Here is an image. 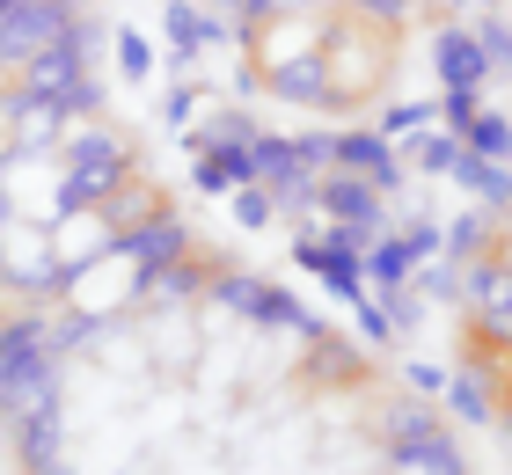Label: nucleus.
Instances as JSON below:
<instances>
[{
  "mask_svg": "<svg viewBox=\"0 0 512 475\" xmlns=\"http://www.w3.org/2000/svg\"><path fill=\"white\" fill-rule=\"evenodd\" d=\"M322 8H271L264 22H249V66L242 81L278 95V103H315L322 110Z\"/></svg>",
  "mask_w": 512,
  "mask_h": 475,
  "instance_id": "f257e3e1",
  "label": "nucleus"
},
{
  "mask_svg": "<svg viewBox=\"0 0 512 475\" xmlns=\"http://www.w3.org/2000/svg\"><path fill=\"white\" fill-rule=\"evenodd\" d=\"M395 81V22L337 8L322 22V110H366Z\"/></svg>",
  "mask_w": 512,
  "mask_h": 475,
  "instance_id": "f03ea898",
  "label": "nucleus"
},
{
  "mask_svg": "<svg viewBox=\"0 0 512 475\" xmlns=\"http://www.w3.org/2000/svg\"><path fill=\"white\" fill-rule=\"evenodd\" d=\"M59 161H66V176H59V205H103L125 176H139L132 147H125V139L110 132V125H74V132L59 139Z\"/></svg>",
  "mask_w": 512,
  "mask_h": 475,
  "instance_id": "7ed1b4c3",
  "label": "nucleus"
},
{
  "mask_svg": "<svg viewBox=\"0 0 512 475\" xmlns=\"http://www.w3.org/2000/svg\"><path fill=\"white\" fill-rule=\"evenodd\" d=\"M59 293H66V307H81L88 322H110L118 307H132L139 293H147V264H139V256H132V249L118 242L110 256H96V264H81L74 278L59 285Z\"/></svg>",
  "mask_w": 512,
  "mask_h": 475,
  "instance_id": "20e7f679",
  "label": "nucleus"
},
{
  "mask_svg": "<svg viewBox=\"0 0 512 475\" xmlns=\"http://www.w3.org/2000/svg\"><path fill=\"white\" fill-rule=\"evenodd\" d=\"M213 293H220V307H235L242 322H256V329H293V337H315V315L300 307L286 285H271V278H242V271H220L213 278Z\"/></svg>",
  "mask_w": 512,
  "mask_h": 475,
  "instance_id": "39448f33",
  "label": "nucleus"
},
{
  "mask_svg": "<svg viewBox=\"0 0 512 475\" xmlns=\"http://www.w3.org/2000/svg\"><path fill=\"white\" fill-rule=\"evenodd\" d=\"M44 234H52V264H59V278H74L81 264H96V256L118 249V227L103 220V205H66Z\"/></svg>",
  "mask_w": 512,
  "mask_h": 475,
  "instance_id": "423d86ee",
  "label": "nucleus"
},
{
  "mask_svg": "<svg viewBox=\"0 0 512 475\" xmlns=\"http://www.w3.org/2000/svg\"><path fill=\"white\" fill-rule=\"evenodd\" d=\"M315 212L322 220H337V227H366V234H388V212H381V190L352 176V169H330V176H315Z\"/></svg>",
  "mask_w": 512,
  "mask_h": 475,
  "instance_id": "0eeeda50",
  "label": "nucleus"
},
{
  "mask_svg": "<svg viewBox=\"0 0 512 475\" xmlns=\"http://www.w3.org/2000/svg\"><path fill=\"white\" fill-rule=\"evenodd\" d=\"M461 285H469V300H476V322L512 344V264H498V256L483 249L476 264L461 271Z\"/></svg>",
  "mask_w": 512,
  "mask_h": 475,
  "instance_id": "6e6552de",
  "label": "nucleus"
},
{
  "mask_svg": "<svg viewBox=\"0 0 512 475\" xmlns=\"http://www.w3.org/2000/svg\"><path fill=\"white\" fill-rule=\"evenodd\" d=\"M59 446H66V410H59V402L15 417V454H22V468H30V475H66V468H59Z\"/></svg>",
  "mask_w": 512,
  "mask_h": 475,
  "instance_id": "1a4fd4ad",
  "label": "nucleus"
},
{
  "mask_svg": "<svg viewBox=\"0 0 512 475\" xmlns=\"http://www.w3.org/2000/svg\"><path fill=\"white\" fill-rule=\"evenodd\" d=\"M337 169L366 176L374 190H395V183H403V161H395V147H388L381 132H366V125H344V132H337Z\"/></svg>",
  "mask_w": 512,
  "mask_h": 475,
  "instance_id": "9d476101",
  "label": "nucleus"
},
{
  "mask_svg": "<svg viewBox=\"0 0 512 475\" xmlns=\"http://www.w3.org/2000/svg\"><path fill=\"white\" fill-rule=\"evenodd\" d=\"M439 439H447V432H439V410H425V402H395V410H388V454L403 468H417Z\"/></svg>",
  "mask_w": 512,
  "mask_h": 475,
  "instance_id": "9b49d317",
  "label": "nucleus"
},
{
  "mask_svg": "<svg viewBox=\"0 0 512 475\" xmlns=\"http://www.w3.org/2000/svg\"><path fill=\"white\" fill-rule=\"evenodd\" d=\"M432 74H439V88H476L483 74H491L476 30H439V37H432Z\"/></svg>",
  "mask_w": 512,
  "mask_h": 475,
  "instance_id": "f8f14e48",
  "label": "nucleus"
},
{
  "mask_svg": "<svg viewBox=\"0 0 512 475\" xmlns=\"http://www.w3.org/2000/svg\"><path fill=\"white\" fill-rule=\"evenodd\" d=\"M118 242L139 256L147 271H161V264H176V256H191V227L176 220V212H154L147 227H132V234H118Z\"/></svg>",
  "mask_w": 512,
  "mask_h": 475,
  "instance_id": "ddd939ff",
  "label": "nucleus"
},
{
  "mask_svg": "<svg viewBox=\"0 0 512 475\" xmlns=\"http://www.w3.org/2000/svg\"><path fill=\"white\" fill-rule=\"evenodd\" d=\"M191 183L205 190V198H220V190H242V183H256V169H249V147H242V139H227V147H198V154H191Z\"/></svg>",
  "mask_w": 512,
  "mask_h": 475,
  "instance_id": "4468645a",
  "label": "nucleus"
},
{
  "mask_svg": "<svg viewBox=\"0 0 512 475\" xmlns=\"http://www.w3.org/2000/svg\"><path fill=\"white\" fill-rule=\"evenodd\" d=\"M161 30H169L176 59H198L205 44H220V37H227V22H220V15H205L198 0H169V8H161Z\"/></svg>",
  "mask_w": 512,
  "mask_h": 475,
  "instance_id": "2eb2a0df",
  "label": "nucleus"
},
{
  "mask_svg": "<svg viewBox=\"0 0 512 475\" xmlns=\"http://www.w3.org/2000/svg\"><path fill=\"white\" fill-rule=\"evenodd\" d=\"M154 212H169V198H161V190L147 183V169H139V176H125V183H118V190H110V198H103V220L118 227V234L147 227Z\"/></svg>",
  "mask_w": 512,
  "mask_h": 475,
  "instance_id": "dca6fc26",
  "label": "nucleus"
},
{
  "mask_svg": "<svg viewBox=\"0 0 512 475\" xmlns=\"http://www.w3.org/2000/svg\"><path fill=\"white\" fill-rule=\"evenodd\" d=\"M454 183L461 190H476L491 212H505L512 205V161H483V154H469L461 147V161H454Z\"/></svg>",
  "mask_w": 512,
  "mask_h": 475,
  "instance_id": "f3484780",
  "label": "nucleus"
},
{
  "mask_svg": "<svg viewBox=\"0 0 512 475\" xmlns=\"http://www.w3.org/2000/svg\"><path fill=\"white\" fill-rule=\"evenodd\" d=\"M359 264H366V278H374V285H403V278L417 271V256H410V242H403V234H374Z\"/></svg>",
  "mask_w": 512,
  "mask_h": 475,
  "instance_id": "a211bd4d",
  "label": "nucleus"
},
{
  "mask_svg": "<svg viewBox=\"0 0 512 475\" xmlns=\"http://www.w3.org/2000/svg\"><path fill=\"white\" fill-rule=\"evenodd\" d=\"M461 147L483 154V161H512V117L505 110H476L469 125H461Z\"/></svg>",
  "mask_w": 512,
  "mask_h": 475,
  "instance_id": "6ab92c4d",
  "label": "nucleus"
},
{
  "mask_svg": "<svg viewBox=\"0 0 512 475\" xmlns=\"http://www.w3.org/2000/svg\"><path fill=\"white\" fill-rule=\"evenodd\" d=\"M483 249H491V220H483V212H461V220L439 227V256H447V264H476Z\"/></svg>",
  "mask_w": 512,
  "mask_h": 475,
  "instance_id": "aec40b11",
  "label": "nucleus"
},
{
  "mask_svg": "<svg viewBox=\"0 0 512 475\" xmlns=\"http://www.w3.org/2000/svg\"><path fill=\"white\" fill-rule=\"evenodd\" d=\"M447 402H454V417H469V424H491V388H483V380L469 373V366H454V380H447Z\"/></svg>",
  "mask_w": 512,
  "mask_h": 475,
  "instance_id": "412c9836",
  "label": "nucleus"
},
{
  "mask_svg": "<svg viewBox=\"0 0 512 475\" xmlns=\"http://www.w3.org/2000/svg\"><path fill=\"white\" fill-rule=\"evenodd\" d=\"M308 373L352 380V373H359V359H352V344H344V337H330V329H315V337H308Z\"/></svg>",
  "mask_w": 512,
  "mask_h": 475,
  "instance_id": "4be33fe9",
  "label": "nucleus"
},
{
  "mask_svg": "<svg viewBox=\"0 0 512 475\" xmlns=\"http://www.w3.org/2000/svg\"><path fill=\"white\" fill-rule=\"evenodd\" d=\"M410 161H417L425 176H454V161H461V132H417Z\"/></svg>",
  "mask_w": 512,
  "mask_h": 475,
  "instance_id": "5701e85b",
  "label": "nucleus"
},
{
  "mask_svg": "<svg viewBox=\"0 0 512 475\" xmlns=\"http://www.w3.org/2000/svg\"><path fill=\"white\" fill-rule=\"evenodd\" d=\"M432 117H439V103H395V110H381V139H417V132H432Z\"/></svg>",
  "mask_w": 512,
  "mask_h": 475,
  "instance_id": "b1692460",
  "label": "nucleus"
},
{
  "mask_svg": "<svg viewBox=\"0 0 512 475\" xmlns=\"http://www.w3.org/2000/svg\"><path fill=\"white\" fill-rule=\"evenodd\" d=\"M227 198H235V220L256 234V227H271V212H278V198H271V190L264 183H242V190H227Z\"/></svg>",
  "mask_w": 512,
  "mask_h": 475,
  "instance_id": "393cba45",
  "label": "nucleus"
},
{
  "mask_svg": "<svg viewBox=\"0 0 512 475\" xmlns=\"http://www.w3.org/2000/svg\"><path fill=\"white\" fill-rule=\"evenodd\" d=\"M118 74L125 81H147L154 74V44L139 37V30H118Z\"/></svg>",
  "mask_w": 512,
  "mask_h": 475,
  "instance_id": "a878e982",
  "label": "nucleus"
},
{
  "mask_svg": "<svg viewBox=\"0 0 512 475\" xmlns=\"http://www.w3.org/2000/svg\"><path fill=\"white\" fill-rule=\"evenodd\" d=\"M359 337H366V344H395V315L381 307V293L359 300Z\"/></svg>",
  "mask_w": 512,
  "mask_h": 475,
  "instance_id": "bb28decb",
  "label": "nucleus"
},
{
  "mask_svg": "<svg viewBox=\"0 0 512 475\" xmlns=\"http://www.w3.org/2000/svg\"><path fill=\"white\" fill-rule=\"evenodd\" d=\"M476 44H483V59H491V66H505V74H512V30H505L498 15H483V30H476Z\"/></svg>",
  "mask_w": 512,
  "mask_h": 475,
  "instance_id": "cd10ccee",
  "label": "nucleus"
},
{
  "mask_svg": "<svg viewBox=\"0 0 512 475\" xmlns=\"http://www.w3.org/2000/svg\"><path fill=\"white\" fill-rule=\"evenodd\" d=\"M417 468H425V475H469V461L454 454V439H439V446H432V454L417 461Z\"/></svg>",
  "mask_w": 512,
  "mask_h": 475,
  "instance_id": "c85d7f7f",
  "label": "nucleus"
},
{
  "mask_svg": "<svg viewBox=\"0 0 512 475\" xmlns=\"http://www.w3.org/2000/svg\"><path fill=\"white\" fill-rule=\"evenodd\" d=\"M191 110H198V88H191V81H176V88H169V103H161V117H169V125H191Z\"/></svg>",
  "mask_w": 512,
  "mask_h": 475,
  "instance_id": "c756f323",
  "label": "nucleus"
},
{
  "mask_svg": "<svg viewBox=\"0 0 512 475\" xmlns=\"http://www.w3.org/2000/svg\"><path fill=\"white\" fill-rule=\"evenodd\" d=\"M403 242H410L417 264H432V256H439V227H432V220H417V227H403Z\"/></svg>",
  "mask_w": 512,
  "mask_h": 475,
  "instance_id": "7c9ffc66",
  "label": "nucleus"
},
{
  "mask_svg": "<svg viewBox=\"0 0 512 475\" xmlns=\"http://www.w3.org/2000/svg\"><path fill=\"white\" fill-rule=\"evenodd\" d=\"M410 380H417V395H447V380H454V373H439V366H410Z\"/></svg>",
  "mask_w": 512,
  "mask_h": 475,
  "instance_id": "2f4dec72",
  "label": "nucleus"
},
{
  "mask_svg": "<svg viewBox=\"0 0 512 475\" xmlns=\"http://www.w3.org/2000/svg\"><path fill=\"white\" fill-rule=\"evenodd\" d=\"M352 8H366V15H381V22H403V15H410V0H352Z\"/></svg>",
  "mask_w": 512,
  "mask_h": 475,
  "instance_id": "473e14b6",
  "label": "nucleus"
},
{
  "mask_svg": "<svg viewBox=\"0 0 512 475\" xmlns=\"http://www.w3.org/2000/svg\"><path fill=\"white\" fill-rule=\"evenodd\" d=\"M15 8H30V0H0V22H8V15H15Z\"/></svg>",
  "mask_w": 512,
  "mask_h": 475,
  "instance_id": "72a5a7b5",
  "label": "nucleus"
},
{
  "mask_svg": "<svg viewBox=\"0 0 512 475\" xmlns=\"http://www.w3.org/2000/svg\"><path fill=\"white\" fill-rule=\"evenodd\" d=\"M476 8H498V0H476Z\"/></svg>",
  "mask_w": 512,
  "mask_h": 475,
  "instance_id": "f704fd0d",
  "label": "nucleus"
},
{
  "mask_svg": "<svg viewBox=\"0 0 512 475\" xmlns=\"http://www.w3.org/2000/svg\"><path fill=\"white\" fill-rule=\"evenodd\" d=\"M505 417H512V402H505Z\"/></svg>",
  "mask_w": 512,
  "mask_h": 475,
  "instance_id": "c9c22d12",
  "label": "nucleus"
},
{
  "mask_svg": "<svg viewBox=\"0 0 512 475\" xmlns=\"http://www.w3.org/2000/svg\"><path fill=\"white\" fill-rule=\"evenodd\" d=\"M447 8H454V0H447Z\"/></svg>",
  "mask_w": 512,
  "mask_h": 475,
  "instance_id": "e433bc0d",
  "label": "nucleus"
}]
</instances>
